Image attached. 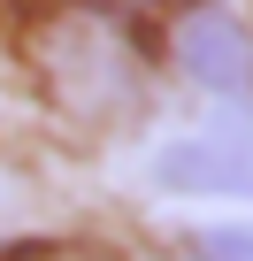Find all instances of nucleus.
Returning a JSON list of instances; mask_svg holds the SVG:
<instances>
[{
	"instance_id": "obj_1",
	"label": "nucleus",
	"mask_w": 253,
	"mask_h": 261,
	"mask_svg": "<svg viewBox=\"0 0 253 261\" xmlns=\"http://www.w3.org/2000/svg\"><path fill=\"white\" fill-rule=\"evenodd\" d=\"M23 62L31 85L54 115H69L77 130H123L138 123L154 100V62L131 31V16L100 8V0H54L23 31Z\"/></svg>"
},
{
	"instance_id": "obj_2",
	"label": "nucleus",
	"mask_w": 253,
	"mask_h": 261,
	"mask_svg": "<svg viewBox=\"0 0 253 261\" xmlns=\"http://www.w3.org/2000/svg\"><path fill=\"white\" fill-rule=\"evenodd\" d=\"M154 185L177 200H253V130L222 123V130H192V139L161 146Z\"/></svg>"
},
{
	"instance_id": "obj_3",
	"label": "nucleus",
	"mask_w": 253,
	"mask_h": 261,
	"mask_svg": "<svg viewBox=\"0 0 253 261\" xmlns=\"http://www.w3.org/2000/svg\"><path fill=\"white\" fill-rule=\"evenodd\" d=\"M177 69L215 100H253V31L215 0H192V16L177 23Z\"/></svg>"
},
{
	"instance_id": "obj_4",
	"label": "nucleus",
	"mask_w": 253,
	"mask_h": 261,
	"mask_svg": "<svg viewBox=\"0 0 253 261\" xmlns=\"http://www.w3.org/2000/svg\"><path fill=\"white\" fill-rule=\"evenodd\" d=\"M0 261H123V253L100 238H39V246H8Z\"/></svg>"
},
{
	"instance_id": "obj_5",
	"label": "nucleus",
	"mask_w": 253,
	"mask_h": 261,
	"mask_svg": "<svg viewBox=\"0 0 253 261\" xmlns=\"http://www.w3.org/2000/svg\"><path fill=\"white\" fill-rule=\"evenodd\" d=\"M192 261H253V230H200Z\"/></svg>"
},
{
	"instance_id": "obj_6",
	"label": "nucleus",
	"mask_w": 253,
	"mask_h": 261,
	"mask_svg": "<svg viewBox=\"0 0 253 261\" xmlns=\"http://www.w3.org/2000/svg\"><path fill=\"white\" fill-rule=\"evenodd\" d=\"M31 200H39V192H31V185H23V177L8 169V162H0V223H16V215H31Z\"/></svg>"
},
{
	"instance_id": "obj_7",
	"label": "nucleus",
	"mask_w": 253,
	"mask_h": 261,
	"mask_svg": "<svg viewBox=\"0 0 253 261\" xmlns=\"http://www.w3.org/2000/svg\"><path fill=\"white\" fill-rule=\"evenodd\" d=\"M100 8H115V16H161V8H177V0H100Z\"/></svg>"
}]
</instances>
